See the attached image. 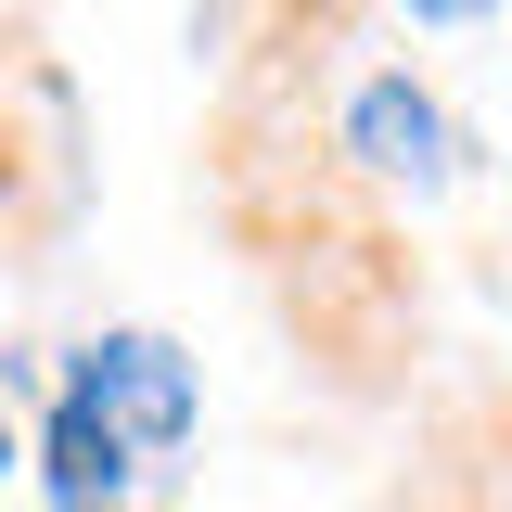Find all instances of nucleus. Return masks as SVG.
Instances as JSON below:
<instances>
[{"instance_id":"obj_2","label":"nucleus","mask_w":512,"mask_h":512,"mask_svg":"<svg viewBox=\"0 0 512 512\" xmlns=\"http://www.w3.org/2000/svg\"><path fill=\"white\" fill-rule=\"evenodd\" d=\"M90 192V128L52 52H0V256H39L77 231Z\"/></svg>"},{"instance_id":"obj_5","label":"nucleus","mask_w":512,"mask_h":512,"mask_svg":"<svg viewBox=\"0 0 512 512\" xmlns=\"http://www.w3.org/2000/svg\"><path fill=\"white\" fill-rule=\"evenodd\" d=\"M0 52H52V0H0Z\"/></svg>"},{"instance_id":"obj_6","label":"nucleus","mask_w":512,"mask_h":512,"mask_svg":"<svg viewBox=\"0 0 512 512\" xmlns=\"http://www.w3.org/2000/svg\"><path fill=\"white\" fill-rule=\"evenodd\" d=\"M474 13H500V0H410V26H474Z\"/></svg>"},{"instance_id":"obj_8","label":"nucleus","mask_w":512,"mask_h":512,"mask_svg":"<svg viewBox=\"0 0 512 512\" xmlns=\"http://www.w3.org/2000/svg\"><path fill=\"white\" fill-rule=\"evenodd\" d=\"M0 474H13V423H0Z\"/></svg>"},{"instance_id":"obj_4","label":"nucleus","mask_w":512,"mask_h":512,"mask_svg":"<svg viewBox=\"0 0 512 512\" xmlns=\"http://www.w3.org/2000/svg\"><path fill=\"white\" fill-rule=\"evenodd\" d=\"M39 487H52V512H128L141 474H128V448L103 436L77 397H52V410H39Z\"/></svg>"},{"instance_id":"obj_7","label":"nucleus","mask_w":512,"mask_h":512,"mask_svg":"<svg viewBox=\"0 0 512 512\" xmlns=\"http://www.w3.org/2000/svg\"><path fill=\"white\" fill-rule=\"evenodd\" d=\"M423 512H500V500H487V487H436Z\"/></svg>"},{"instance_id":"obj_3","label":"nucleus","mask_w":512,"mask_h":512,"mask_svg":"<svg viewBox=\"0 0 512 512\" xmlns=\"http://www.w3.org/2000/svg\"><path fill=\"white\" fill-rule=\"evenodd\" d=\"M64 397L128 448V474H141V461H180V436H192V359L167 333H141V320H128V333H90L77 372H64Z\"/></svg>"},{"instance_id":"obj_1","label":"nucleus","mask_w":512,"mask_h":512,"mask_svg":"<svg viewBox=\"0 0 512 512\" xmlns=\"http://www.w3.org/2000/svg\"><path fill=\"white\" fill-rule=\"evenodd\" d=\"M205 90V205L295 359L333 397H397L423 359V205L461 180V116L372 52V0H218L192 26Z\"/></svg>"}]
</instances>
